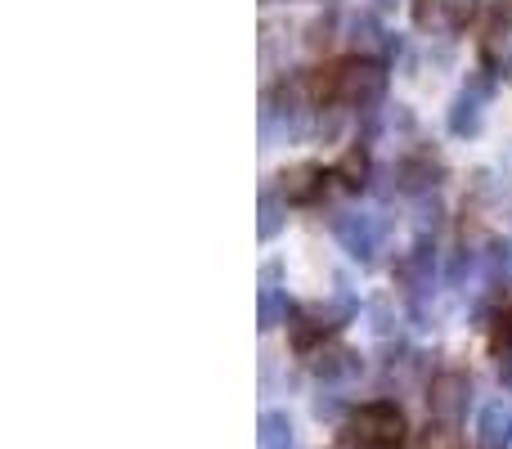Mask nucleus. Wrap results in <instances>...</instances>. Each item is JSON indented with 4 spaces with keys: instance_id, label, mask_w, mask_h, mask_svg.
<instances>
[{
    "instance_id": "obj_1",
    "label": "nucleus",
    "mask_w": 512,
    "mask_h": 449,
    "mask_svg": "<svg viewBox=\"0 0 512 449\" xmlns=\"http://www.w3.org/2000/svg\"><path fill=\"white\" fill-rule=\"evenodd\" d=\"M297 86H301V95L315 99V104L364 108V104H378L382 99V90H387V68L373 59H346V63H333V68L310 72Z\"/></svg>"
},
{
    "instance_id": "obj_2",
    "label": "nucleus",
    "mask_w": 512,
    "mask_h": 449,
    "mask_svg": "<svg viewBox=\"0 0 512 449\" xmlns=\"http://www.w3.org/2000/svg\"><path fill=\"white\" fill-rule=\"evenodd\" d=\"M346 436L369 449H400L409 436V423H405V414H400V405H391V400H369L364 409H355Z\"/></svg>"
},
{
    "instance_id": "obj_3",
    "label": "nucleus",
    "mask_w": 512,
    "mask_h": 449,
    "mask_svg": "<svg viewBox=\"0 0 512 449\" xmlns=\"http://www.w3.org/2000/svg\"><path fill=\"white\" fill-rule=\"evenodd\" d=\"M468 378L463 373H441V378H432V396H427V405H432V414L441 418V423H459L463 409H468Z\"/></svg>"
},
{
    "instance_id": "obj_4",
    "label": "nucleus",
    "mask_w": 512,
    "mask_h": 449,
    "mask_svg": "<svg viewBox=\"0 0 512 449\" xmlns=\"http://www.w3.org/2000/svg\"><path fill=\"white\" fill-rule=\"evenodd\" d=\"M337 238L346 243L351 256L373 261V252L382 247V221L378 216H342V221H337Z\"/></svg>"
},
{
    "instance_id": "obj_5",
    "label": "nucleus",
    "mask_w": 512,
    "mask_h": 449,
    "mask_svg": "<svg viewBox=\"0 0 512 449\" xmlns=\"http://www.w3.org/2000/svg\"><path fill=\"white\" fill-rule=\"evenodd\" d=\"M477 0H414L418 27H463Z\"/></svg>"
},
{
    "instance_id": "obj_6",
    "label": "nucleus",
    "mask_w": 512,
    "mask_h": 449,
    "mask_svg": "<svg viewBox=\"0 0 512 449\" xmlns=\"http://www.w3.org/2000/svg\"><path fill=\"white\" fill-rule=\"evenodd\" d=\"M288 445H292V423H288V414H279V409L261 414V449H288Z\"/></svg>"
},
{
    "instance_id": "obj_7",
    "label": "nucleus",
    "mask_w": 512,
    "mask_h": 449,
    "mask_svg": "<svg viewBox=\"0 0 512 449\" xmlns=\"http://www.w3.org/2000/svg\"><path fill=\"white\" fill-rule=\"evenodd\" d=\"M427 270H432V252H427V243H423V247H414V256H405V261L396 265L400 283H409V288H418V283L427 279Z\"/></svg>"
},
{
    "instance_id": "obj_8",
    "label": "nucleus",
    "mask_w": 512,
    "mask_h": 449,
    "mask_svg": "<svg viewBox=\"0 0 512 449\" xmlns=\"http://www.w3.org/2000/svg\"><path fill=\"white\" fill-rule=\"evenodd\" d=\"M477 122H481L477 95H463L459 104H454V113H450V131H454V135H472V131H477Z\"/></svg>"
},
{
    "instance_id": "obj_9",
    "label": "nucleus",
    "mask_w": 512,
    "mask_h": 449,
    "mask_svg": "<svg viewBox=\"0 0 512 449\" xmlns=\"http://www.w3.org/2000/svg\"><path fill=\"white\" fill-rule=\"evenodd\" d=\"M396 180H400L405 189L436 185V167H432V162H400V167H396Z\"/></svg>"
},
{
    "instance_id": "obj_10",
    "label": "nucleus",
    "mask_w": 512,
    "mask_h": 449,
    "mask_svg": "<svg viewBox=\"0 0 512 449\" xmlns=\"http://www.w3.org/2000/svg\"><path fill=\"white\" fill-rule=\"evenodd\" d=\"M504 432H508V427H504V405H490L486 414H481V445L499 449V445H504Z\"/></svg>"
},
{
    "instance_id": "obj_11",
    "label": "nucleus",
    "mask_w": 512,
    "mask_h": 449,
    "mask_svg": "<svg viewBox=\"0 0 512 449\" xmlns=\"http://www.w3.org/2000/svg\"><path fill=\"white\" fill-rule=\"evenodd\" d=\"M315 373L319 378H342V373H355V355L351 351H319V360H315Z\"/></svg>"
},
{
    "instance_id": "obj_12",
    "label": "nucleus",
    "mask_w": 512,
    "mask_h": 449,
    "mask_svg": "<svg viewBox=\"0 0 512 449\" xmlns=\"http://www.w3.org/2000/svg\"><path fill=\"white\" fill-rule=\"evenodd\" d=\"M279 319H288V297H279V292H261V328H274Z\"/></svg>"
},
{
    "instance_id": "obj_13",
    "label": "nucleus",
    "mask_w": 512,
    "mask_h": 449,
    "mask_svg": "<svg viewBox=\"0 0 512 449\" xmlns=\"http://www.w3.org/2000/svg\"><path fill=\"white\" fill-rule=\"evenodd\" d=\"M364 167H369V162H364V153H360V149H351L337 176H346V185H364Z\"/></svg>"
},
{
    "instance_id": "obj_14",
    "label": "nucleus",
    "mask_w": 512,
    "mask_h": 449,
    "mask_svg": "<svg viewBox=\"0 0 512 449\" xmlns=\"http://www.w3.org/2000/svg\"><path fill=\"white\" fill-rule=\"evenodd\" d=\"M418 449H459V436H454L450 427H436V432L427 427V436L418 441Z\"/></svg>"
},
{
    "instance_id": "obj_15",
    "label": "nucleus",
    "mask_w": 512,
    "mask_h": 449,
    "mask_svg": "<svg viewBox=\"0 0 512 449\" xmlns=\"http://www.w3.org/2000/svg\"><path fill=\"white\" fill-rule=\"evenodd\" d=\"M274 229H279V207H274V198L265 194V203H261V234L270 238Z\"/></svg>"
},
{
    "instance_id": "obj_16",
    "label": "nucleus",
    "mask_w": 512,
    "mask_h": 449,
    "mask_svg": "<svg viewBox=\"0 0 512 449\" xmlns=\"http://www.w3.org/2000/svg\"><path fill=\"white\" fill-rule=\"evenodd\" d=\"M495 342H499V346H512V315H499V328H495Z\"/></svg>"
},
{
    "instance_id": "obj_17",
    "label": "nucleus",
    "mask_w": 512,
    "mask_h": 449,
    "mask_svg": "<svg viewBox=\"0 0 512 449\" xmlns=\"http://www.w3.org/2000/svg\"><path fill=\"white\" fill-rule=\"evenodd\" d=\"M504 387H512V355L504 360Z\"/></svg>"
},
{
    "instance_id": "obj_18",
    "label": "nucleus",
    "mask_w": 512,
    "mask_h": 449,
    "mask_svg": "<svg viewBox=\"0 0 512 449\" xmlns=\"http://www.w3.org/2000/svg\"><path fill=\"white\" fill-rule=\"evenodd\" d=\"M508 441H512V423H508Z\"/></svg>"
}]
</instances>
